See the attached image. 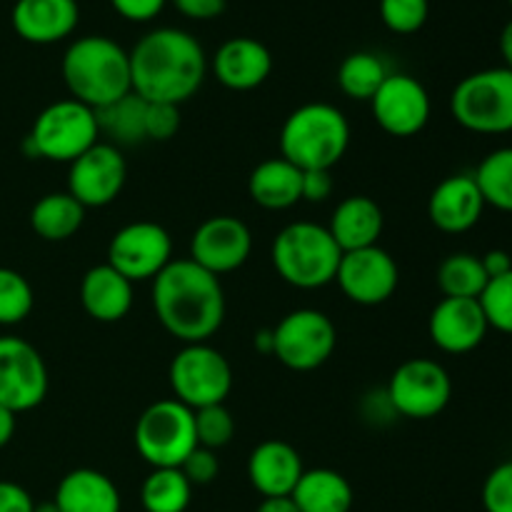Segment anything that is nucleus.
Wrapping results in <instances>:
<instances>
[{
	"label": "nucleus",
	"instance_id": "1",
	"mask_svg": "<svg viewBox=\"0 0 512 512\" xmlns=\"http://www.w3.org/2000/svg\"><path fill=\"white\" fill-rule=\"evenodd\" d=\"M130 88L148 103L183 105L208 73V58L198 40L178 28H155L130 50Z\"/></svg>",
	"mask_w": 512,
	"mask_h": 512
},
{
	"label": "nucleus",
	"instance_id": "2",
	"mask_svg": "<svg viewBox=\"0 0 512 512\" xmlns=\"http://www.w3.org/2000/svg\"><path fill=\"white\" fill-rule=\"evenodd\" d=\"M155 318L183 345L208 343L225 320V293L218 275L190 258H173L153 280Z\"/></svg>",
	"mask_w": 512,
	"mask_h": 512
},
{
	"label": "nucleus",
	"instance_id": "3",
	"mask_svg": "<svg viewBox=\"0 0 512 512\" xmlns=\"http://www.w3.org/2000/svg\"><path fill=\"white\" fill-rule=\"evenodd\" d=\"M63 80L70 98L100 110L130 90V55L105 35H85L68 45L63 55Z\"/></svg>",
	"mask_w": 512,
	"mask_h": 512
},
{
	"label": "nucleus",
	"instance_id": "4",
	"mask_svg": "<svg viewBox=\"0 0 512 512\" xmlns=\"http://www.w3.org/2000/svg\"><path fill=\"white\" fill-rule=\"evenodd\" d=\"M350 148V123L330 103H305L280 128V158L305 170H333Z\"/></svg>",
	"mask_w": 512,
	"mask_h": 512
},
{
	"label": "nucleus",
	"instance_id": "5",
	"mask_svg": "<svg viewBox=\"0 0 512 512\" xmlns=\"http://www.w3.org/2000/svg\"><path fill=\"white\" fill-rule=\"evenodd\" d=\"M270 258L285 283L298 290H318L335 280L343 250L325 225L298 220L275 235Z\"/></svg>",
	"mask_w": 512,
	"mask_h": 512
},
{
	"label": "nucleus",
	"instance_id": "6",
	"mask_svg": "<svg viewBox=\"0 0 512 512\" xmlns=\"http://www.w3.org/2000/svg\"><path fill=\"white\" fill-rule=\"evenodd\" d=\"M100 138L95 110L73 98L55 100L40 110L33 130L25 138L23 150L28 158H43L50 163H73L93 148Z\"/></svg>",
	"mask_w": 512,
	"mask_h": 512
},
{
	"label": "nucleus",
	"instance_id": "7",
	"mask_svg": "<svg viewBox=\"0 0 512 512\" xmlns=\"http://www.w3.org/2000/svg\"><path fill=\"white\" fill-rule=\"evenodd\" d=\"M450 113L470 133H512V70L503 65L465 75L450 95Z\"/></svg>",
	"mask_w": 512,
	"mask_h": 512
},
{
	"label": "nucleus",
	"instance_id": "8",
	"mask_svg": "<svg viewBox=\"0 0 512 512\" xmlns=\"http://www.w3.org/2000/svg\"><path fill=\"white\" fill-rule=\"evenodd\" d=\"M133 440L150 468H180L198 448L193 410L175 398L155 400L140 413Z\"/></svg>",
	"mask_w": 512,
	"mask_h": 512
},
{
	"label": "nucleus",
	"instance_id": "9",
	"mask_svg": "<svg viewBox=\"0 0 512 512\" xmlns=\"http://www.w3.org/2000/svg\"><path fill=\"white\" fill-rule=\"evenodd\" d=\"M175 400L190 410L220 405L233 390V368L210 343H190L175 353L168 370Z\"/></svg>",
	"mask_w": 512,
	"mask_h": 512
},
{
	"label": "nucleus",
	"instance_id": "10",
	"mask_svg": "<svg viewBox=\"0 0 512 512\" xmlns=\"http://www.w3.org/2000/svg\"><path fill=\"white\" fill-rule=\"evenodd\" d=\"M338 345L333 320L315 308L290 310L273 328V355L295 373H310L328 363Z\"/></svg>",
	"mask_w": 512,
	"mask_h": 512
},
{
	"label": "nucleus",
	"instance_id": "11",
	"mask_svg": "<svg viewBox=\"0 0 512 512\" xmlns=\"http://www.w3.org/2000/svg\"><path fill=\"white\" fill-rule=\"evenodd\" d=\"M395 415L408 420L438 418L453 398V380L440 363L430 358L405 360L390 375L385 390Z\"/></svg>",
	"mask_w": 512,
	"mask_h": 512
},
{
	"label": "nucleus",
	"instance_id": "12",
	"mask_svg": "<svg viewBox=\"0 0 512 512\" xmlns=\"http://www.w3.org/2000/svg\"><path fill=\"white\" fill-rule=\"evenodd\" d=\"M173 260V240L163 225L153 220H135L123 225L110 238L108 265H113L130 283L155 280Z\"/></svg>",
	"mask_w": 512,
	"mask_h": 512
},
{
	"label": "nucleus",
	"instance_id": "13",
	"mask_svg": "<svg viewBox=\"0 0 512 512\" xmlns=\"http://www.w3.org/2000/svg\"><path fill=\"white\" fill-rule=\"evenodd\" d=\"M48 395V368L28 340L0 338V405L18 413L38 408Z\"/></svg>",
	"mask_w": 512,
	"mask_h": 512
},
{
	"label": "nucleus",
	"instance_id": "14",
	"mask_svg": "<svg viewBox=\"0 0 512 512\" xmlns=\"http://www.w3.org/2000/svg\"><path fill=\"white\" fill-rule=\"evenodd\" d=\"M335 283L350 303L373 308L393 298L400 283V270L388 250L370 245V248L343 253Z\"/></svg>",
	"mask_w": 512,
	"mask_h": 512
},
{
	"label": "nucleus",
	"instance_id": "15",
	"mask_svg": "<svg viewBox=\"0 0 512 512\" xmlns=\"http://www.w3.org/2000/svg\"><path fill=\"white\" fill-rule=\"evenodd\" d=\"M128 180V163L120 148L110 143H95L80 158L70 163L68 193L88 208H105L115 203Z\"/></svg>",
	"mask_w": 512,
	"mask_h": 512
},
{
	"label": "nucleus",
	"instance_id": "16",
	"mask_svg": "<svg viewBox=\"0 0 512 512\" xmlns=\"http://www.w3.org/2000/svg\"><path fill=\"white\" fill-rule=\"evenodd\" d=\"M375 123L393 138H413L430 120V95L418 78L390 73L370 100Z\"/></svg>",
	"mask_w": 512,
	"mask_h": 512
},
{
	"label": "nucleus",
	"instance_id": "17",
	"mask_svg": "<svg viewBox=\"0 0 512 512\" xmlns=\"http://www.w3.org/2000/svg\"><path fill=\"white\" fill-rule=\"evenodd\" d=\"M253 253V233L233 215H213L195 228L190 238V260L213 275L243 268Z\"/></svg>",
	"mask_w": 512,
	"mask_h": 512
},
{
	"label": "nucleus",
	"instance_id": "18",
	"mask_svg": "<svg viewBox=\"0 0 512 512\" xmlns=\"http://www.w3.org/2000/svg\"><path fill=\"white\" fill-rule=\"evenodd\" d=\"M490 325L478 300L443 298L428 318V333L435 348L450 355H465L480 348Z\"/></svg>",
	"mask_w": 512,
	"mask_h": 512
},
{
	"label": "nucleus",
	"instance_id": "19",
	"mask_svg": "<svg viewBox=\"0 0 512 512\" xmlns=\"http://www.w3.org/2000/svg\"><path fill=\"white\" fill-rule=\"evenodd\" d=\"M485 200L480 195L473 175H450L440 180L428 198V218L438 230L448 235H460L480 223Z\"/></svg>",
	"mask_w": 512,
	"mask_h": 512
},
{
	"label": "nucleus",
	"instance_id": "20",
	"mask_svg": "<svg viewBox=\"0 0 512 512\" xmlns=\"http://www.w3.org/2000/svg\"><path fill=\"white\" fill-rule=\"evenodd\" d=\"M303 458L285 440H265L248 458V480L263 498H288L303 478Z\"/></svg>",
	"mask_w": 512,
	"mask_h": 512
},
{
	"label": "nucleus",
	"instance_id": "21",
	"mask_svg": "<svg viewBox=\"0 0 512 512\" xmlns=\"http://www.w3.org/2000/svg\"><path fill=\"white\" fill-rule=\"evenodd\" d=\"M213 73L228 90H255L273 73V55L255 38H230L218 48L213 58Z\"/></svg>",
	"mask_w": 512,
	"mask_h": 512
},
{
	"label": "nucleus",
	"instance_id": "22",
	"mask_svg": "<svg viewBox=\"0 0 512 512\" xmlns=\"http://www.w3.org/2000/svg\"><path fill=\"white\" fill-rule=\"evenodd\" d=\"M78 0H18L13 5V28L35 45L60 43L78 28Z\"/></svg>",
	"mask_w": 512,
	"mask_h": 512
},
{
	"label": "nucleus",
	"instance_id": "23",
	"mask_svg": "<svg viewBox=\"0 0 512 512\" xmlns=\"http://www.w3.org/2000/svg\"><path fill=\"white\" fill-rule=\"evenodd\" d=\"M80 303L85 313L98 323H118L133 308V283L113 265H95L83 275Z\"/></svg>",
	"mask_w": 512,
	"mask_h": 512
},
{
	"label": "nucleus",
	"instance_id": "24",
	"mask_svg": "<svg viewBox=\"0 0 512 512\" xmlns=\"http://www.w3.org/2000/svg\"><path fill=\"white\" fill-rule=\"evenodd\" d=\"M383 210L368 195H350L335 205L330 223L325 228L330 230L333 240L343 253L350 250H363L370 245H378L383 235Z\"/></svg>",
	"mask_w": 512,
	"mask_h": 512
},
{
	"label": "nucleus",
	"instance_id": "25",
	"mask_svg": "<svg viewBox=\"0 0 512 512\" xmlns=\"http://www.w3.org/2000/svg\"><path fill=\"white\" fill-rule=\"evenodd\" d=\"M60 512H120V490L105 473L93 468L70 470L55 490Z\"/></svg>",
	"mask_w": 512,
	"mask_h": 512
},
{
	"label": "nucleus",
	"instance_id": "26",
	"mask_svg": "<svg viewBox=\"0 0 512 512\" xmlns=\"http://www.w3.org/2000/svg\"><path fill=\"white\" fill-rule=\"evenodd\" d=\"M248 195L265 210H288L303 200V170L285 158H268L253 168Z\"/></svg>",
	"mask_w": 512,
	"mask_h": 512
},
{
	"label": "nucleus",
	"instance_id": "27",
	"mask_svg": "<svg viewBox=\"0 0 512 512\" xmlns=\"http://www.w3.org/2000/svg\"><path fill=\"white\" fill-rule=\"evenodd\" d=\"M290 498L300 512H350L355 495L338 470L313 468L305 470Z\"/></svg>",
	"mask_w": 512,
	"mask_h": 512
},
{
	"label": "nucleus",
	"instance_id": "28",
	"mask_svg": "<svg viewBox=\"0 0 512 512\" xmlns=\"http://www.w3.org/2000/svg\"><path fill=\"white\" fill-rule=\"evenodd\" d=\"M85 223V208L65 190V193H48L30 210V228L35 235L48 243L70 240Z\"/></svg>",
	"mask_w": 512,
	"mask_h": 512
},
{
	"label": "nucleus",
	"instance_id": "29",
	"mask_svg": "<svg viewBox=\"0 0 512 512\" xmlns=\"http://www.w3.org/2000/svg\"><path fill=\"white\" fill-rule=\"evenodd\" d=\"M145 110H148V100H143L130 90L128 95H123L115 103L95 110L100 135H108L110 145H115V148L145 143L148 140V135H145Z\"/></svg>",
	"mask_w": 512,
	"mask_h": 512
},
{
	"label": "nucleus",
	"instance_id": "30",
	"mask_svg": "<svg viewBox=\"0 0 512 512\" xmlns=\"http://www.w3.org/2000/svg\"><path fill=\"white\" fill-rule=\"evenodd\" d=\"M193 500V485L180 468H153L140 488L145 512H185Z\"/></svg>",
	"mask_w": 512,
	"mask_h": 512
},
{
	"label": "nucleus",
	"instance_id": "31",
	"mask_svg": "<svg viewBox=\"0 0 512 512\" xmlns=\"http://www.w3.org/2000/svg\"><path fill=\"white\" fill-rule=\"evenodd\" d=\"M485 285H488V273H485L480 255L453 253L440 263L438 288L445 298L478 300Z\"/></svg>",
	"mask_w": 512,
	"mask_h": 512
},
{
	"label": "nucleus",
	"instance_id": "32",
	"mask_svg": "<svg viewBox=\"0 0 512 512\" xmlns=\"http://www.w3.org/2000/svg\"><path fill=\"white\" fill-rule=\"evenodd\" d=\"M383 58L368 50H355L340 63L338 68V85L348 98L353 100H373L380 85L388 78Z\"/></svg>",
	"mask_w": 512,
	"mask_h": 512
},
{
	"label": "nucleus",
	"instance_id": "33",
	"mask_svg": "<svg viewBox=\"0 0 512 512\" xmlns=\"http://www.w3.org/2000/svg\"><path fill=\"white\" fill-rule=\"evenodd\" d=\"M485 205L512 213V148H498L485 155L473 173Z\"/></svg>",
	"mask_w": 512,
	"mask_h": 512
},
{
	"label": "nucleus",
	"instance_id": "34",
	"mask_svg": "<svg viewBox=\"0 0 512 512\" xmlns=\"http://www.w3.org/2000/svg\"><path fill=\"white\" fill-rule=\"evenodd\" d=\"M35 305L33 288L13 268H0V325H18Z\"/></svg>",
	"mask_w": 512,
	"mask_h": 512
},
{
	"label": "nucleus",
	"instance_id": "35",
	"mask_svg": "<svg viewBox=\"0 0 512 512\" xmlns=\"http://www.w3.org/2000/svg\"><path fill=\"white\" fill-rule=\"evenodd\" d=\"M195 415V438L200 448L220 450L233 440L235 435V418L225 403L208 405V408L193 410Z\"/></svg>",
	"mask_w": 512,
	"mask_h": 512
},
{
	"label": "nucleus",
	"instance_id": "36",
	"mask_svg": "<svg viewBox=\"0 0 512 512\" xmlns=\"http://www.w3.org/2000/svg\"><path fill=\"white\" fill-rule=\"evenodd\" d=\"M478 303L490 328L512 335V270L500 278L488 280Z\"/></svg>",
	"mask_w": 512,
	"mask_h": 512
},
{
	"label": "nucleus",
	"instance_id": "37",
	"mask_svg": "<svg viewBox=\"0 0 512 512\" xmlns=\"http://www.w3.org/2000/svg\"><path fill=\"white\" fill-rule=\"evenodd\" d=\"M428 13V0H380V18L385 28L398 35L418 33L428 20Z\"/></svg>",
	"mask_w": 512,
	"mask_h": 512
},
{
	"label": "nucleus",
	"instance_id": "38",
	"mask_svg": "<svg viewBox=\"0 0 512 512\" xmlns=\"http://www.w3.org/2000/svg\"><path fill=\"white\" fill-rule=\"evenodd\" d=\"M485 512H512V460L490 470L483 483Z\"/></svg>",
	"mask_w": 512,
	"mask_h": 512
},
{
	"label": "nucleus",
	"instance_id": "39",
	"mask_svg": "<svg viewBox=\"0 0 512 512\" xmlns=\"http://www.w3.org/2000/svg\"><path fill=\"white\" fill-rule=\"evenodd\" d=\"M180 130V105L170 103H148L145 110V135L148 140H165L175 138Z\"/></svg>",
	"mask_w": 512,
	"mask_h": 512
},
{
	"label": "nucleus",
	"instance_id": "40",
	"mask_svg": "<svg viewBox=\"0 0 512 512\" xmlns=\"http://www.w3.org/2000/svg\"><path fill=\"white\" fill-rule=\"evenodd\" d=\"M180 470H183V475L188 478V483L193 485V488H198V485H210L220 473L218 455H215V450L200 448L198 445V448L183 460Z\"/></svg>",
	"mask_w": 512,
	"mask_h": 512
},
{
	"label": "nucleus",
	"instance_id": "41",
	"mask_svg": "<svg viewBox=\"0 0 512 512\" xmlns=\"http://www.w3.org/2000/svg\"><path fill=\"white\" fill-rule=\"evenodd\" d=\"M165 3H168V0H110L115 13L123 15L130 23H148L155 15H160Z\"/></svg>",
	"mask_w": 512,
	"mask_h": 512
},
{
	"label": "nucleus",
	"instance_id": "42",
	"mask_svg": "<svg viewBox=\"0 0 512 512\" xmlns=\"http://www.w3.org/2000/svg\"><path fill=\"white\" fill-rule=\"evenodd\" d=\"M333 175L330 170H305L303 173V200L305 203H325L333 195Z\"/></svg>",
	"mask_w": 512,
	"mask_h": 512
},
{
	"label": "nucleus",
	"instance_id": "43",
	"mask_svg": "<svg viewBox=\"0 0 512 512\" xmlns=\"http://www.w3.org/2000/svg\"><path fill=\"white\" fill-rule=\"evenodd\" d=\"M33 498L18 483L0 480V512H33Z\"/></svg>",
	"mask_w": 512,
	"mask_h": 512
},
{
	"label": "nucleus",
	"instance_id": "44",
	"mask_svg": "<svg viewBox=\"0 0 512 512\" xmlns=\"http://www.w3.org/2000/svg\"><path fill=\"white\" fill-rule=\"evenodd\" d=\"M173 3L190 20H213L225 10V0H173Z\"/></svg>",
	"mask_w": 512,
	"mask_h": 512
},
{
	"label": "nucleus",
	"instance_id": "45",
	"mask_svg": "<svg viewBox=\"0 0 512 512\" xmlns=\"http://www.w3.org/2000/svg\"><path fill=\"white\" fill-rule=\"evenodd\" d=\"M480 260H483V268L485 273H488V280L493 278H500V275L510 273L512 270V255L508 253V250H488L485 255H480Z\"/></svg>",
	"mask_w": 512,
	"mask_h": 512
},
{
	"label": "nucleus",
	"instance_id": "46",
	"mask_svg": "<svg viewBox=\"0 0 512 512\" xmlns=\"http://www.w3.org/2000/svg\"><path fill=\"white\" fill-rule=\"evenodd\" d=\"M15 418H18V415H15L13 410H8V408H3V405H0V450H3L5 445L10 443V440H13Z\"/></svg>",
	"mask_w": 512,
	"mask_h": 512
},
{
	"label": "nucleus",
	"instance_id": "47",
	"mask_svg": "<svg viewBox=\"0 0 512 512\" xmlns=\"http://www.w3.org/2000/svg\"><path fill=\"white\" fill-rule=\"evenodd\" d=\"M255 512H300L293 498H263V503L255 508Z\"/></svg>",
	"mask_w": 512,
	"mask_h": 512
},
{
	"label": "nucleus",
	"instance_id": "48",
	"mask_svg": "<svg viewBox=\"0 0 512 512\" xmlns=\"http://www.w3.org/2000/svg\"><path fill=\"white\" fill-rule=\"evenodd\" d=\"M500 55L505 60V68L512 70V20L503 28L500 33Z\"/></svg>",
	"mask_w": 512,
	"mask_h": 512
},
{
	"label": "nucleus",
	"instance_id": "49",
	"mask_svg": "<svg viewBox=\"0 0 512 512\" xmlns=\"http://www.w3.org/2000/svg\"><path fill=\"white\" fill-rule=\"evenodd\" d=\"M255 350L263 355H273V328L270 330H258V335H255L253 340Z\"/></svg>",
	"mask_w": 512,
	"mask_h": 512
},
{
	"label": "nucleus",
	"instance_id": "50",
	"mask_svg": "<svg viewBox=\"0 0 512 512\" xmlns=\"http://www.w3.org/2000/svg\"><path fill=\"white\" fill-rule=\"evenodd\" d=\"M33 512H60V510L58 505H55V500H45V503H35Z\"/></svg>",
	"mask_w": 512,
	"mask_h": 512
},
{
	"label": "nucleus",
	"instance_id": "51",
	"mask_svg": "<svg viewBox=\"0 0 512 512\" xmlns=\"http://www.w3.org/2000/svg\"><path fill=\"white\" fill-rule=\"evenodd\" d=\"M508 3H510V8H512V0H508Z\"/></svg>",
	"mask_w": 512,
	"mask_h": 512
}]
</instances>
